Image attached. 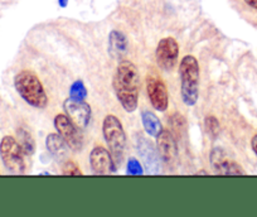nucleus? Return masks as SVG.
Listing matches in <instances>:
<instances>
[{"label": "nucleus", "instance_id": "1a4fd4ad", "mask_svg": "<svg viewBox=\"0 0 257 217\" xmlns=\"http://www.w3.org/2000/svg\"><path fill=\"white\" fill-rule=\"evenodd\" d=\"M155 56H157L158 65L163 70H172L175 66V63H177L178 56H179V44H178V42L173 37L163 38L158 43Z\"/></svg>", "mask_w": 257, "mask_h": 217}, {"label": "nucleus", "instance_id": "b1692460", "mask_svg": "<svg viewBox=\"0 0 257 217\" xmlns=\"http://www.w3.org/2000/svg\"><path fill=\"white\" fill-rule=\"evenodd\" d=\"M243 2L249 7V8L256 9L257 11V0H243Z\"/></svg>", "mask_w": 257, "mask_h": 217}, {"label": "nucleus", "instance_id": "ddd939ff", "mask_svg": "<svg viewBox=\"0 0 257 217\" xmlns=\"http://www.w3.org/2000/svg\"><path fill=\"white\" fill-rule=\"evenodd\" d=\"M157 149L165 164H172L177 159L178 144L172 132L163 129L157 135Z\"/></svg>", "mask_w": 257, "mask_h": 217}, {"label": "nucleus", "instance_id": "4468645a", "mask_svg": "<svg viewBox=\"0 0 257 217\" xmlns=\"http://www.w3.org/2000/svg\"><path fill=\"white\" fill-rule=\"evenodd\" d=\"M46 145L49 153L56 158H64L67 155L68 149H70L67 143L64 142L63 138L58 133L57 134H49L46 139Z\"/></svg>", "mask_w": 257, "mask_h": 217}, {"label": "nucleus", "instance_id": "423d86ee", "mask_svg": "<svg viewBox=\"0 0 257 217\" xmlns=\"http://www.w3.org/2000/svg\"><path fill=\"white\" fill-rule=\"evenodd\" d=\"M54 128L57 133L63 138V140L68 144L70 149L80 150L83 147V137L81 133V128L77 127L66 114L56 115L53 120Z\"/></svg>", "mask_w": 257, "mask_h": 217}, {"label": "nucleus", "instance_id": "f03ea898", "mask_svg": "<svg viewBox=\"0 0 257 217\" xmlns=\"http://www.w3.org/2000/svg\"><path fill=\"white\" fill-rule=\"evenodd\" d=\"M199 62L194 56L188 54L182 58L179 63L180 93L183 102L187 106L196 105L199 96Z\"/></svg>", "mask_w": 257, "mask_h": 217}, {"label": "nucleus", "instance_id": "7ed1b4c3", "mask_svg": "<svg viewBox=\"0 0 257 217\" xmlns=\"http://www.w3.org/2000/svg\"><path fill=\"white\" fill-rule=\"evenodd\" d=\"M14 86L26 102L36 108H44L48 103V96L41 80L34 72L28 70L21 71L14 78Z\"/></svg>", "mask_w": 257, "mask_h": 217}, {"label": "nucleus", "instance_id": "f257e3e1", "mask_svg": "<svg viewBox=\"0 0 257 217\" xmlns=\"http://www.w3.org/2000/svg\"><path fill=\"white\" fill-rule=\"evenodd\" d=\"M113 90L127 113L135 112L139 102V71L132 61H121L113 75Z\"/></svg>", "mask_w": 257, "mask_h": 217}, {"label": "nucleus", "instance_id": "9b49d317", "mask_svg": "<svg viewBox=\"0 0 257 217\" xmlns=\"http://www.w3.org/2000/svg\"><path fill=\"white\" fill-rule=\"evenodd\" d=\"M90 164L93 173L100 174V176L113 173L116 171V167H117L111 153L100 145L91 150Z\"/></svg>", "mask_w": 257, "mask_h": 217}, {"label": "nucleus", "instance_id": "4be33fe9", "mask_svg": "<svg viewBox=\"0 0 257 217\" xmlns=\"http://www.w3.org/2000/svg\"><path fill=\"white\" fill-rule=\"evenodd\" d=\"M62 174L64 176H82V172L75 162L67 160V162H64L63 167H62Z\"/></svg>", "mask_w": 257, "mask_h": 217}, {"label": "nucleus", "instance_id": "39448f33", "mask_svg": "<svg viewBox=\"0 0 257 217\" xmlns=\"http://www.w3.org/2000/svg\"><path fill=\"white\" fill-rule=\"evenodd\" d=\"M26 153L16 138L7 135L0 142V157L11 173L23 174L26 171Z\"/></svg>", "mask_w": 257, "mask_h": 217}, {"label": "nucleus", "instance_id": "20e7f679", "mask_svg": "<svg viewBox=\"0 0 257 217\" xmlns=\"http://www.w3.org/2000/svg\"><path fill=\"white\" fill-rule=\"evenodd\" d=\"M102 133L116 166H120L126 150V135L122 124L115 115H107L103 119Z\"/></svg>", "mask_w": 257, "mask_h": 217}, {"label": "nucleus", "instance_id": "f8f14e48", "mask_svg": "<svg viewBox=\"0 0 257 217\" xmlns=\"http://www.w3.org/2000/svg\"><path fill=\"white\" fill-rule=\"evenodd\" d=\"M66 115L75 123L77 127L86 128L91 122V115L92 110L91 106L85 101L73 100V98H67L63 103Z\"/></svg>", "mask_w": 257, "mask_h": 217}, {"label": "nucleus", "instance_id": "0eeeda50", "mask_svg": "<svg viewBox=\"0 0 257 217\" xmlns=\"http://www.w3.org/2000/svg\"><path fill=\"white\" fill-rule=\"evenodd\" d=\"M137 149L142 157L144 167L149 174H159L162 172V158L152 142L143 135L137 137Z\"/></svg>", "mask_w": 257, "mask_h": 217}, {"label": "nucleus", "instance_id": "5701e85b", "mask_svg": "<svg viewBox=\"0 0 257 217\" xmlns=\"http://www.w3.org/2000/svg\"><path fill=\"white\" fill-rule=\"evenodd\" d=\"M251 148H252V150H253V153H254V154H256V157H257V134L252 137V139H251Z\"/></svg>", "mask_w": 257, "mask_h": 217}, {"label": "nucleus", "instance_id": "dca6fc26", "mask_svg": "<svg viewBox=\"0 0 257 217\" xmlns=\"http://www.w3.org/2000/svg\"><path fill=\"white\" fill-rule=\"evenodd\" d=\"M142 122H143V127H144L145 132H147V134L149 135V137L157 138V135L163 130L162 123H160V120L158 119L157 115L153 114V113L143 112Z\"/></svg>", "mask_w": 257, "mask_h": 217}, {"label": "nucleus", "instance_id": "f3484780", "mask_svg": "<svg viewBox=\"0 0 257 217\" xmlns=\"http://www.w3.org/2000/svg\"><path fill=\"white\" fill-rule=\"evenodd\" d=\"M168 124L170 125V132L174 135L175 139H180L187 130V120L179 113H174L168 119Z\"/></svg>", "mask_w": 257, "mask_h": 217}, {"label": "nucleus", "instance_id": "393cba45", "mask_svg": "<svg viewBox=\"0 0 257 217\" xmlns=\"http://www.w3.org/2000/svg\"><path fill=\"white\" fill-rule=\"evenodd\" d=\"M58 4L62 8H66L68 6V0H58Z\"/></svg>", "mask_w": 257, "mask_h": 217}, {"label": "nucleus", "instance_id": "2eb2a0df", "mask_svg": "<svg viewBox=\"0 0 257 217\" xmlns=\"http://www.w3.org/2000/svg\"><path fill=\"white\" fill-rule=\"evenodd\" d=\"M108 47L113 56H123L127 52V39L125 34L120 31H112L108 36Z\"/></svg>", "mask_w": 257, "mask_h": 217}, {"label": "nucleus", "instance_id": "6ab92c4d", "mask_svg": "<svg viewBox=\"0 0 257 217\" xmlns=\"http://www.w3.org/2000/svg\"><path fill=\"white\" fill-rule=\"evenodd\" d=\"M86 96H87V90H86L85 83L81 80L75 81L70 88V97L73 98V100L83 101Z\"/></svg>", "mask_w": 257, "mask_h": 217}, {"label": "nucleus", "instance_id": "aec40b11", "mask_svg": "<svg viewBox=\"0 0 257 217\" xmlns=\"http://www.w3.org/2000/svg\"><path fill=\"white\" fill-rule=\"evenodd\" d=\"M204 127H206L207 134L211 138L216 139L219 134V122L213 115H208L204 120Z\"/></svg>", "mask_w": 257, "mask_h": 217}, {"label": "nucleus", "instance_id": "6e6552de", "mask_svg": "<svg viewBox=\"0 0 257 217\" xmlns=\"http://www.w3.org/2000/svg\"><path fill=\"white\" fill-rule=\"evenodd\" d=\"M147 91L150 103L157 112H165L169 106V93L164 81L155 75L147 77Z\"/></svg>", "mask_w": 257, "mask_h": 217}, {"label": "nucleus", "instance_id": "9d476101", "mask_svg": "<svg viewBox=\"0 0 257 217\" xmlns=\"http://www.w3.org/2000/svg\"><path fill=\"white\" fill-rule=\"evenodd\" d=\"M211 164L214 172L222 176H243L246 172L242 169L238 163L233 162L228 158L221 148H214L211 153Z\"/></svg>", "mask_w": 257, "mask_h": 217}, {"label": "nucleus", "instance_id": "a211bd4d", "mask_svg": "<svg viewBox=\"0 0 257 217\" xmlns=\"http://www.w3.org/2000/svg\"><path fill=\"white\" fill-rule=\"evenodd\" d=\"M17 135H18V143L21 144L26 155L33 154L36 150V142H34V138L32 137V133L26 128H19L17 130Z\"/></svg>", "mask_w": 257, "mask_h": 217}, {"label": "nucleus", "instance_id": "412c9836", "mask_svg": "<svg viewBox=\"0 0 257 217\" xmlns=\"http://www.w3.org/2000/svg\"><path fill=\"white\" fill-rule=\"evenodd\" d=\"M126 173L130 174V176H142V174H144V168L142 167L139 160L135 159V158H130L127 162Z\"/></svg>", "mask_w": 257, "mask_h": 217}]
</instances>
